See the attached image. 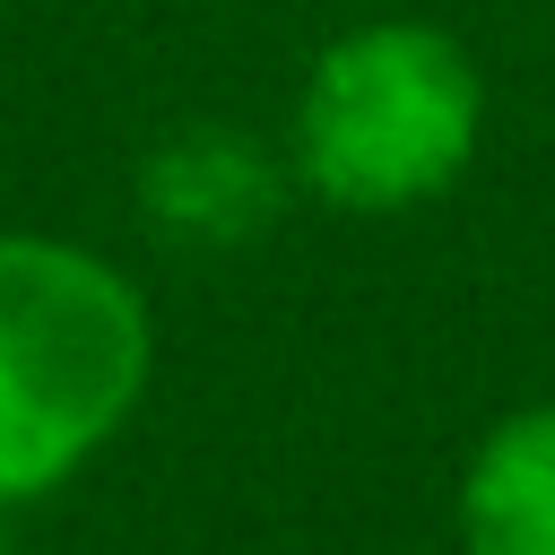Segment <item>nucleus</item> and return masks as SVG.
I'll return each mask as SVG.
<instances>
[{"label": "nucleus", "instance_id": "5", "mask_svg": "<svg viewBox=\"0 0 555 555\" xmlns=\"http://www.w3.org/2000/svg\"><path fill=\"white\" fill-rule=\"evenodd\" d=\"M0 555H9V538H0Z\"/></svg>", "mask_w": 555, "mask_h": 555}, {"label": "nucleus", "instance_id": "2", "mask_svg": "<svg viewBox=\"0 0 555 555\" xmlns=\"http://www.w3.org/2000/svg\"><path fill=\"white\" fill-rule=\"evenodd\" d=\"M486 147V78L460 35L425 17H364L330 35L295 87L286 173L347 217L442 199Z\"/></svg>", "mask_w": 555, "mask_h": 555}, {"label": "nucleus", "instance_id": "1", "mask_svg": "<svg viewBox=\"0 0 555 555\" xmlns=\"http://www.w3.org/2000/svg\"><path fill=\"white\" fill-rule=\"evenodd\" d=\"M156 321L121 260L0 225V512L61 494L139 416Z\"/></svg>", "mask_w": 555, "mask_h": 555}, {"label": "nucleus", "instance_id": "3", "mask_svg": "<svg viewBox=\"0 0 555 555\" xmlns=\"http://www.w3.org/2000/svg\"><path fill=\"white\" fill-rule=\"evenodd\" d=\"M460 555H555V399L477 434L451 494Z\"/></svg>", "mask_w": 555, "mask_h": 555}, {"label": "nucleus", "instance_id": "4", "mask_svg": "<svg viewBox=\"0 0 555 555\" xmlns=\"http://www.w3.org/2000/svg\"><path fill=\"white\" fill-rule=\"evenodd\" d=\"M278 191H286L278 165L243 130H182L139 173V208L173 243H251L260 217L278 208Z\"/></svg>", "mask_w": 555, "mask_h": 555}]
</instances>
